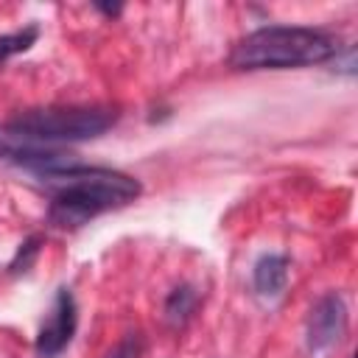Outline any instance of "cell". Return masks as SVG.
Returning a JSON list of instances; mask_svg holds the SVG:
<instances>
[{
  "label": "cell",
  "instance_id": "obj_4",
  "mask_svg": "<svg viewBox=\"0 0 358 358\" xmlns=\"http://www.w3.org/2000/svg\"><path fill=\"white\" fill-rule=\"evenodd\" d=\"M0 162H8V165H14V168H20V171H25V173H31L48 185L59 171L70 168L78 159L62 148L17 137L6 126H0Z\"/></svg>",
  "mask_w": 358,
  "mask_h": 358
},
{
  "label": "cell",
  "instance_id": "obj_2",
  "mask_svg": "<svg viewBox=\"0 0 358 358\" xmlns=\"http://www.w3.org/2000/svg\"><path fill=\"white\" fill-rule=\"evenodd\" d=\"M338 34L308 25H263L246 34L229 53L235 70H291L333 62L341 53Z\"/></svg>",
  "mask_w": 358,
  "mask_h": 358
},
{
  "label": "cell",
  "instance_id": "obj_11",
  "mask_svg": "<svg viewBox=\"0 0 358 358\" xmlns=\"http://www.w3.org/2000/svg\"><path fill=\"white\" fill-rule=\"evenodd\" d=\"M145 352V336L143 333H126L112 350H106L103 358H143Z\"/></svg>",
  "mask_w": 358,
  "mask_h": 358
},
{
  "label": "cell",
  "instance_id": "obj_5",
  "mask_svg": "<svg viewBox=\"0 0 358 358\" xmlns=\"http://www.w3.org/2000/svg\"><path fill=\"white\" fill-rule=\"evenodd\" d=\"M76 327H78V305H76V296L70 288H59L53 302H50V310L36 333V341H34V350L39 358H59L73 336H76Z\"/></svg>",
  "mask_w": 358,
  "mask_h": 358
},
{
  "label": "cell",
  "instance_id": "obj_12",
  "mask_svg": "<svg viewBox=\"0 0 358 358\" xmlns=\"http://www.w3.org/2000/svg\"><path fill=\"white\" fill-rule=\"evenodd\" d=\"M333 62H336V70H338V73L352 76V73H355V48H352V45H344L341 53H338Z\"/></svg>",
  "mask_w": 358,
  "mask_h": 358
},
{
  "label": "cell",
  "instance_id": "obj_7",
  "mask_svg": "<svg viewBox=\"0 0 358 358\" xmlns=\"http://www.w3.org/2000/svg\"><path fill=\"white\" fill-rule=\"evenodd\" d=\"M288 268H291V260L285 255H277V252H266L255 260L252 266V288L260 299L266 302H274L285 294L288 288Z\"/></svg>",
  "mask_w": 358,
  "mask_h": 358
},
{
  "label": "cell",
  "instance_id": "obj_3",
  "mask_svg": "<svg viewBox=\"0 0 358 358\" xmlns=\"http://www.w3.org/2000/svg\"><path fill=\"white\" fill-rule=\"evenodd\" d=\"M120 120L117 106H39L17 112L6 129L31 143H81L106 134Z\"/></svg>",
  "mask_w": 358,
  "mask_h": 358
},
{
  "label": "cell",
  "instance_id": "obj_10",
  "mask_svg": "<svg viewBox=\"0 0 358 358\" xmlns=\"http://www.w3.org/2000/svg\"><path fill=\"white\" fill-rule=\"evenodd\" d=\"M39 249H42V238H39V235H28V238L17 246V252H14L11 263H8V274H11V277L28 274V271L34 268L36 257H39Z\"/></svg>",
  "mask_w": 358,
  "mask_h": 358
},
{
  "label": "cell",
  "instance_id": "obj_8",
  "mask_svg": "<svg viewBox=\"0 0 358 358\" xmlns=\"http://www.w3.org/2000/svg\"><path fill=\"white\" fill-rule=\"evenodd\" d=\"M199 302H201V299H199L196 285L179 282L176 288L168 291V296H165V302H162V316H165V322H168L171 327H185V324L193 319Z\"/></svg>",
  "mask_w": 358,
  "mask_h": 358
},
{
  "label": "cell",
  "instance_id": "obj_1",
  "mask_svg": "<svg viewBox=\"0 0 358 358\" xmlns=\"http://www.w3.org/2000/svg\"><path fill=\"white\" fill-rule=\"evenodd\" d=\"M48 185L53 187L48 224L56 229H81L92 218L120 210L143 193L140 179L115 168L84 162H73L70 168L59 171Z\"/></svg>",
  "mask_w": 358,
  "mask_h": 358
},
{
  "label": "cell",
  "instance_id": "obj_9",
  "mask_svg": "<svg viewBox=\"0 0 358 358\" xmlns=\"http://www.w3.org/2000/svg\"><path fill=\"white\" fill-rule=\"evenodd\" d=\"M39 39V25H25L20 31H11V34H3L0 36V67L11 59V56H20L25 50H31V45H36Z\"/></svg>",
  "mask_w": 358,
  "mask_h": 358
},
{
  "label": "cell",
  "instance_id": "obj_13",
  "mask_svg": "<svg viewBox=\"0 0 358 358\" xmlns=\"http://www.w3.org/2000/svg\"><path fill=\"white\" fill-rule=\"evenodd\" d=\"M92 6H95V11H101V14H106V17H117V14L123 11L120 3H92Z\"/></svg>",
  "mask_w": 358,
  "mask_h": 358
},
{
  "label": "cell",
  "instance_id": "obj_6",
  "mask_svg": "<svg viewBox=\"0 0 358 358\" xmlns=\"http://www.w3.org/2000/svg\"><path fill=\"white\" fill-rule=\"evenodd\" d=\"M350 322V310L341 294L330 291L324 296H319L313 302V308L308 310V322H305V344L310 352H324L330 350L347 330Z\"/></svg>",
  "mask_w": 358,
  "mask_h": 358
}]
</instances>
